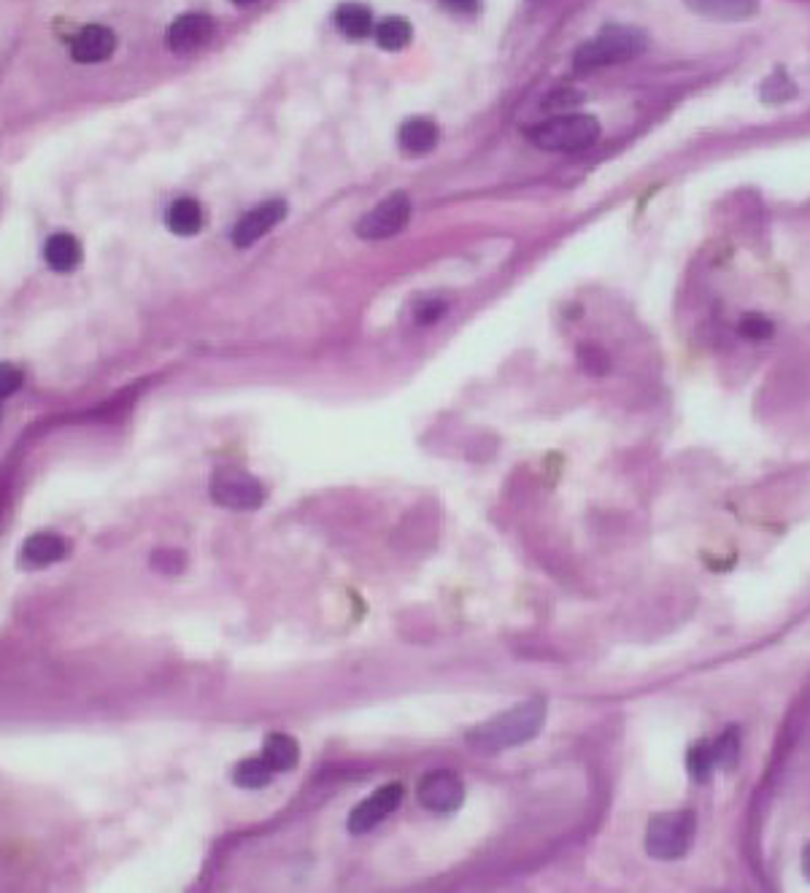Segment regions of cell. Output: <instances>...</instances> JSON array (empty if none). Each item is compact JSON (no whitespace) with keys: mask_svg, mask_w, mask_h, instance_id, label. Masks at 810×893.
Here are the masks:
<instances>
[{"mask_svg":"<svg viewBox=\"0 0 810 893\" xmlns=\"http://www.w3.org/2000/svg\"><path fill=\"white\" fill-rule=\"evenodd\" d=\"M578 100H581V95L565 92V95H559V98H551L549 106L551 108H570V106H573V103H578Z\"/></svg>","mask_w":810,"mask_h":893,"instance_id":"cell-30","label":"cell"},{"mask_svg":"<svg viewBox=\"0 0 810 893\" xmlns=\"http://www.w3.org/2000/svg\"><path fill=\"white\" fill-rule=\"evenodd\" d=\"M214 36V22L208 14H200V11H189V14H181L171 22L168 33H165V41H168V49L176 54H189L198 52L200 46H206Z\"/></svg>","mask_w":810,"mask_h":893,"instance_id":"cell-9","label":"cell"},{"mask_svg":"<svg viewBox=\"0 0 810 893\" xmlns=\"http://www.w3.org/2000/svg\"><path fill=\"white\" fill-rule=\"evenodd\" d=\"M543 724H546V702L543 699H527L522 705L511 707V710L492 718V721L476 726L468 734V742L478 751L500 753L538 737Z\"/></svg>","mask_w":810,"mask_h":893,"instance_id":"cell-1","label":"cell"},{"mask_svg":"<svg viewBox=\"0 0 810 893\" xmlns=\"http://www.w3.org/2000/svg\"><path fill=\"white\" fill-rule=\"evenodd\" d=\"M273 775H276V769L270 767L265 759H243L235 764L233 783L238 788L257 791V788L270 786V783H273Z\"/></svg>","mask_w":810,"mask_h":893,"instance_id":"cell-20","label":"cell"},{"mask_svg":"<svg viewBox=\"0 0 810 893\" xmlns=\"http://www.w3.org/2000/svg\"><path fill=\"white\" fill-rule=\"evenodd\" d=\"M19 384H22V370L14 365H3V370H0V394L9 397V394L17 392Z\"/></svg>","mask_w":810,"mask_h":893,"instance_id":"cell-28","label":"cell"},{"mask_svg":"<svg viewBox=\"0 0 810 893\" xmlns=\"http://www.w3.org/2000/svg\"><path fill=\"white\" fill-rule=\"evenodd\" d=\"M411 219V200L403 192H392L387 200H381L376 208H370L368 214L357 222V235L365 241H387Z\"/></svg>","mask_w":810,"mask_h":893,"instance_id":"cell-6","label":"cell"},{"mask_svg":"<svg viewBox=\"0 0 810 893\" xmlns=\"http://www.w3.org/2000/svg\"><path fill=\"white\" fill-rule=\"evenodd\" d=\"M262 759L268 761L276 772H289V769L297 767L300 748L289 734H268L265 745H262Z\"/></svg>","mask_w":810,"mask_h":893,"instance_id":"cell-17","label":"cell"},{"mask_svg":"<svg viewBox=\"0 0 810 893\" xmlns=\"http://www.w3.org/2000/svg\"><path fill=\"white\" fill-rule=\"evenodd\" d=\"M600 138V122L589 114H559L530 130V141L543 152H586Z\"/></svg>","mask_w":810,"mask_h":893,"instance_id":"cell-3","label":"cell"},{"mask_svg":"<svg viewBox=\"0 0 810 893\" xmlns=\"http://www.w3.org/2000/svg\"><path fill=\"white\" fill-rule=\"evenodd\" d=\"M578 357V365L584 373L589 376H605L608 370H611V357H608V351L603 346H594V343H581L576 351Z\"/></svg>","mask_w":810,"mask_h":893,"instance_id":"cell-23","label":"cell"},{"mask_svg":"<svg viewBox=\"0 0 810 893\" xmlns=\"http://www.w3.org/2000/svg\"><path fill=\"white\" fill-rule=\"evenodd\" d=\"M414 38V27L405 17H384L376 25V44L384 52H400L411 44Z\"/></svg>","mask_w":810,"mask_h":893,"instance_id":"cell-19","label":"cell"},{"mask_svg":"<svg viewBox=\"0 0 810 893\" xmlns=\"http://www.w3.org/2000/svg\"><path fill=\"white\" fill-rule=\"evenodd\" d=\"M441 141V130L438 125L427 117H414L405 119L400 130H397V143L405 154L411 157H422V154H430Z\"/></svg>","mask_w":810,"mask_h":893,"instance_id":"cell-12","label":"cell"},{"mask_svg":"<svg viewBox=\"0 0 810 893\" xmlns=\"http://www.w3.org/2000/svg\"><path fill=\"white\" fill-rule=\"evenodd\" d=\"M441 6L451 14H459V17H470V14H478L484 0H441Z\"/></svg>","mask_w":810,"mask_h":893,"instance_id":"cell-29","label":"cell"},{"mask_svg":"<svg viewBox=\"0 0 810 893\" xmlns=\"http://www.w3.org/2000/svg\"><path fill=\"white\" fill-rule=\"evenodd\" d=\"M686 769H689V777L694 783H708L711 780L713 769H716L711 740L692 742V748L686 751Z\"/></svg>","mask_w":810,"mask_h":893,"instance_id":"cell-21","label":"cell"},{"mask_svg":"<svg viewBox=\"0 0 810 893\" xmlns=\"http://www.w3.org/2000/svg\"><path fill=\"white\" fill-rule=\"evenodd\" d=\"M235 6H254V3H260V0H233Z\"/></svg>","mask_w":810,"mask_h":893,"instance_id":"cell-32","label":"cell"},{"mask_svg":"<svg viewBox=\"0 0 810 893\" xmlns=\"http://www.w3.org/2000/svg\"><path fill=\"white\" fill-rule=\"evenodd\" d=\"M65 554H68V545H65L63 537L41 532V535L27 537L19 559H22L25 567H38L41 570V567H49V564L65 559Z\"/></svg>","mask_w":810,"mask_h":893,"instance_id":"cell-13","label":"cell"},{"mask_svg":"<svg viewBox=\"0 0 810 893\" xmlns=\"http://www.w3.org/2000/svg\"><path fill=\"white\" fill-rule=\"evenodd\" d=\"M335 25L346 38H365L373 30V14L368 6L362 3H343L341 9L335 11Z\"/></svg>","mask_w":810,"mask_h":893,"instance_id":"cell-18","label":"cell"},{"mask_svg":"<svg viewBox=\"0 0 810 893\" xmlns=\"http://www.w3.org/2000/svg\"><path fill=\"white\" fill-rule=\"evenodd\" d=\"M802 872L810 880V845H805V850H802Z\"/></svg>","mask_w":810,"mask_h":893,"instance_id":"cell-31","label":"cell"},{"mask_svg":"<svg viewBox=\"0 0 810 893\" xmlns=\"http://www.w3.org/2000/svg\"><path fill=\"white\" fill-rule=\"evenodd\" d=\"M44 259L54 273H71L81 265V243L71 233H54L44 243Z\"/></svg>","mask_w":810,"mask_h":893,"instance_id":"cell-16","label":"cell"},{"mask_svg":"<svg viewBox=\"0 0 810 893\" xmlns=\"http://www.w3.org/2000/svg\"><path fill=\"white\" fill-rule=\"evenodd\" d=\"M686 9L719 22H740L756 14V0H684Z\"/></svg>","mask_w":810,"mask_h":893,"instance_id":"cell-14","label":"cell"},{"mask_svg":"<svg viewBox=\"0 0 810 893\" xmlns=\"http://www.w3.org/2000/svg\"><path fill=\"white\" fill-rule=\"evenodd\" d=\"M184 567H187V559L179 551L162 548V551H154L152 554V570L162 572V575H179Z\"/></svg>","mask_w":810,"mask_h":893,"instance_id":"cell-27","label":"cell"},{"mask_svg":"<svg viewBox=\"0 0 810 893\" xmlns=\"http://www.w3.org/2000/svg\"><path fill=\"white\" fill-rule=\"evenodd\" d=\"M203 222H206L203 208H200L198 200H192V197H179V200H173L171 206H168V214H165L168 230H171L173 235H179V238H192V235H198L200 230H203Z\"/></svg>","mask_w":810,"mask_h":893,"instance_id":"cell-15","label":"cell"},{"mask_svg":"<svg viewBox=\"0 0 810 893\" xmlns=\"http://www.w3.org/2000/svg\"><path fill=\"white\" fill-rule=\"evenodd\" d=\"M211 497L216 505L230 510H257L265 500L262 483L238 467H222L211 478Z\"/></svg>","mask_w":810,"mask_h":893,"instance_id":"cell-5","label":"cell"},{"mask_svg":"<svg viewBox=\"0 0 810 893\" xmlns=\"http://www.w3.org/2000/svg\"><path fill=\"white\" fill-rule=\"evenodd\" d=\"M794 95H797V87H794V81L783 71H775L773 76L762 84V100H765V103H783V100L794 98Z\"/></svg>","mask_w":810,"mask_h":893,"instance_id":"cell-24","label":"cell"},{"mask_svg":"<svg viewBox=\"0 0 810 893\" xmlns=\"http://www.w3.org/2000/svg\"><path fill=\"white\" fill-rule=\"evenodd\" d=\"M738 332L748 340H767L773 338L775 324L770 322L767 316H762V313H746V316L740 319Z\"/></svg>","mask_w":810,"mask_h":893,"instance_id":"cell-25","label":"cell"},{"mask_svg":"<svg viewBox=\"0 0 810 893\" xmlns=\"http://www.w3.org/2000/svg\"><path fill=\"white\" fill-rule=\"evenodd\" d=\"M711 745H713V759H716V767L724 769V772H732V769L738 767L740 734L735 726H732V729H727V732H721L719 737L711 742Z\"/></svg>","mask_w":810,"mask_h":893,"instance_id":"cell-22","label":"cell"},{"mask_svg":"<svg viewBox=\"0 0 810 893\" xmlns=\"http://www.w3.org/2000/svg\"><path fill=\"white\" fill-rule=\"evenodd\" d=\"M416 796H419V804L424 810H430L435 815H449L457 813L462 802H465V786L454 772L438 769V772L422 777Z\"/></svg>","mask_w":810,"mask_h":893,"instance_id":"cell-7","label":"cell"},{"mask_svg":"<svg viewBox=\"0 0 810 893\" xmlns=\"http://www.w3.org/2000/svg\"><path fill=\"white\" fill-rule=\"evenodd\" d=\"M284 216H287V203L284 200H268V203L252 208L233 227V243L238 249H249V246L260 241L262 235L270 233Z\"/></svg>","mask_w":810,"mask_h":893,"instance_id":"cell-10","label":"cell"},{"mask_svg":"<svg viewBox=\"0 0 810 893\" xmlns=\"http://www.w3.org/2000/svg\"><path fill=\"white\" fill-rule=\"evenodd\" d=\"M697 831L692 810L654 815L646 826V853L657 861H678L689 853Z\"/></svg>","mask_w":810,"mask_h":893,"instance_id":"cell-4","label":"cell"},{"mask_svg":"<svg viewBox=\"0 0 810 893\" xmlns=\"http://www.w3.org/2000/svg\"><path fill=\"white\" fill-rule=\"evenodd\" d=\"M449 311V303L443 300V297H424L419 300L414 308V319L416 324H422V327H430V324L441 322L443 316Z\"/></svg>","mask_w":810,"mask_h":893,"instance_id":"cell-26","label":"cell"},{"mask_svg":"<svg viewBox=\"0 0 810 893\" xmlns=\"http://www.w3.org/2000/svg\"><path fill=\"white\" fill-rule=\"evenodd\" d=\"M403 786L400 783H389V786L378 788L376 794H370L362 804H357L349 815V831L351 834H368L373 826L389 818L395 813L400 802H403Z\"/></svg>","mask_w":810,"mask_h":893,"instance_id":"cell-8","label":"cell"},{"mask_svg":"<svg viewBox=\"0 0 810 893\" xmlns=\"http://www.w3.org/2000/svg\"><path fill=\"white\" fill-rule=\"evenodd\" d=\"M117 49V36L103 25H87L79 36L73 38L71 57L76 63H103Z\"/></svg>","mask_w":810,"mask_h":893,"instance_id":"cell-11","label":"cell"},{"mask_svg":"<svg viewBox=\"0 0 810 893\" xmlns=\"http://www.w3.org/2000/svg\"><path fill=\"white\" fill-rule=\"evenodd\" d=\"M648 38L638 27H605L600 36L589 38L573 54V71L586 73L611 68V65L630 63L646 52Z\"/></svg>","mask_w":810,"mask_h":893,"instance_id":"cell-2","label":"cell"}]
</instances>
